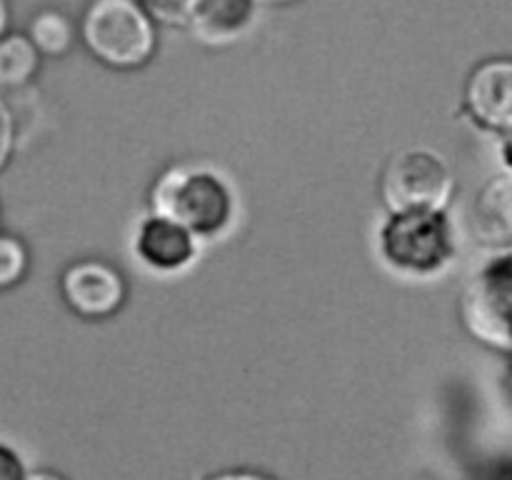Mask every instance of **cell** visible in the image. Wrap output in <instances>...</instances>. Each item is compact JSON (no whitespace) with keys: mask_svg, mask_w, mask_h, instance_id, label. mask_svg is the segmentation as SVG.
<instances>
[{"mask_svg":"<svg viewBox=\"0 0 512 480\" xmlns=\"http://www.w3.org/2000/svg\"><path fill=\"white\" fill-rule=\"evenodd\" d=\"M155 208L190 233L213 235L230 220L233 198L218 175L208 170H178L158 185Z\"/></svg>","mask_w":512,"mask_h":480,"instance_id":"1","label":"cell"},{"mask_svg":"<svg viewBox=\"0 0 512 480\" xmlns=\"http://www.w3.org/2000/svg\"><path fill=\"white\" fill-rule=\"evenodd\" d=\"M88 48L105 63L130 68L153 50V28L133 0H95L83 23Z\"/></svg>","mask_w":512,"mask_h":480,"instance_id":"2","label":"cell"},{"mask_svg":"<svg viewBox=\"0 0 512 480\" xmlns=\"http://www.w3.org/2000/svg\"><path fill=\"white\" fill-rule=\"evenodd\" d=\"M453 180L443 158L430 150H405L385 170V198L398 213H430L443 208Z\"/></svg>","mask_w":512,"mask_h":480,"instance_id":"3","label":"cell"},{"mask_svg":"<svg viewBox=\"0 0 512 480\" xmlns=\"http://www.w3.org/2000/svg\"><path fill=\"white\" fill-rule=\"evenodd\" d=\"M63 295L80 315L113 313L123 300V283L110 268L100 263H78L63 275Z\"/></svg>","mask_w":512,"mask_h":480,"instance_id":"4","label":"cell"},{"mask_svg":"<svg viewBox=\"0 0 512 480\" xmlns=\"http://www.w3.org/2000/svg\"><path fill=\"white\" fill-rule=\"evenodd\" d=\"M468 103L485 125L512 133V60L480 65L470 78Z\"/></svg>","mask_w":512,"mask_h":480,"instance_id":"5","label":"cell"},{"mask_svg":"<svg viewBox=\"0 0 512 480\" xmlns=\"http://www.w3.org/2000/svg\"><path fill=\"white\" fill-rule=\"evenodd\" d=\"M135 253L153 270H180L193 260L195 243L188 228L158 215L140 225Z\"/></svg>","mask_w":512,"mask_h":480,"instance_id":"6","label":"cell"},{"mask_svg":"<svg viewBox=\"0 0 512 480\" xmlns=\"http://www.w3.org/2000/svg\"><path fill=\"white\" fill-rule=\"evenodd\" d=\"M385 240H388L390 255L400 265L423 268V265H435L443 258V230H440L438 220L428 213H410L405 218H398Z\"/></svg>","mask_w":512,"mask_h":480,"instance_id":"7","label":"cell"},{"mask_svg":"<svg viewBox=\"0 0 512 480\" xmlns=\"http://www.w3.org/2000/svg\"><path fill=\"white\" fill-rule=\"evenodd\" d=\"M188 20L203 43H235L253 25L255 0H198Z\"/></svg>","mask_w":512,"mask_h":480,"instance_id":"8","label":"cell"},{"mask_svg":"<svg viewBox=\"0 0 512 480\" xmlns=\"http://www.w3.org/2000/svg\"><path fill=\"white\" fill-rule=\"evenodd\" d=\"M480 228L488 243H512V175L485 190L480 203Z\"/></svg>","mask_w":512,"mask_h":480,"instance_id":"9","label":"cell"},{"mask_svg":"<svg viewBox=\"0 0 512 480\" xmlns=\"http://www.w3.org/2000/svg\"><path fill=\"white\" fill-rule=\"evenodd\" d=\"M38 53L30 35L8 33L0 38V88H20L38 70Z\"/></svg>","mask_w":512,"mask_h":480,"instance_id":"10","label":"cell"},{"mask_svg":"<svg viewBox=\"0 0 512 480\" xmlns=\"http://www.w3.org/2000/svg\"><path fill=\"white\" fill-rule=\"evenodd\" d=\"M30 40L40 53L60 55L73 43V25L58 10H43L30 23Z\"/></svg>","mask_w":512,"mask_h":480,"instance_id":"11","label":"cell"},{"mask_svg":"<svg viewBox=\"0 0 512 480\" xmlns=\"http://www.w3.org/2000/svg\"><path fill=\"white\" fill-rule=\"evenodd\" d=\"M28 270V250L13 235H0V290L13 288Z\"/></svg>","mask_w":512,"mask_h":480,"instance_id":"12","label":"cell"},{"mask_svg":"<svg viewBox=\"0 0 512 480\" xmlns=\"http://www.w3.org/2000/svg\"><path fill=\"white\" fill-rule=\"evenodd\" d=\"M140 3L145 5V10H150L155 18L165 20V23H185L198 0H140Z\"/></svg>","mask_w":512,"mask_h":480,"instance_id":"13","label":"cell"},{"mask_svg":"<svg viewBox=\"0 0 512 480\" xmlns=\"http://www.w3.org/2000/svg\"><path fill=\"white\" fill-rule=\"evenodd\" d=\"M15 145V123L13 113H10L8 103L0 98V170L5 168V163L10 160Z\"/></svg>","mask_w":512,"mask_h":480,"instance_id":"14","label":"cell"},{"mask_svg":"<svg viewBox=\"0 0 512 480\" xmlns=\"http://www.w3.org/2000/svg\"><path fill=\"white\" fill-rule=\"evenodd\" d=\"M0 480H25V468L18 453L0 443Z\"/></svg>","mask_w":512,"mask_h":480,"instance_id":"15","label":"cell"},{"mask_svg":"<svg viewBox=\"0 0 512 480\" xmlns=\"http://www.w3.org/2000/svg\"><path fill=\"white\" fill-rule=\"evenodd\" d=\"M8 18H10L8 0H0V38H3V35H8Z\"/></svg>","mask_w":512,"mask_h":480,"instance_id":"16","label":"cell"},{"mask_svg":"<svg viewBox=\"0 0 512 480\" xmlns=\"http://www.w3.org/2000/svg\"><path fill=\"white\" fill-rule=\"evenodd\" d=\"M213 480H265V478H260V475H253V473H228V475H218V478Z\"/></svg>","mask_w":512,"mask_h":480,"instance_id":"17","label":"cell"},{"mask_svg":"<svg viewBox=\"0 0 512 480\" xmlns=\"http://www.w3.org/2000/svg\"><path fill=\"white\" fill-rule=\"evenodd\" d=\"M25 480H63V478H60V475H55V473H45V470H40V473L25 475Z\"/></svg>","mask_w":512,"mask_h":480,"instance_id":"18","label":"cell"},{"mask_svg":"<svg viewBox=\"0 0 512 480\" xmlns=\"http://www.w3.org/2000/svg\"><path fill=\"white\" fill-rule=\"evenodd\" d=\"M255 3H290V0H255Z\"/></svg>","mask_w":512,"mask_h":480,"instance_id":"19","label":"cell"}]
</instances>
